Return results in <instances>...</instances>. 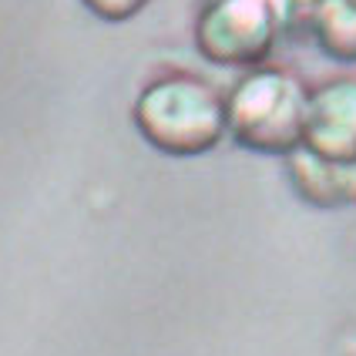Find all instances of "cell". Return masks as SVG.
<instances>
[{
    "label": "cell",
    "mask_w": 356,
    "mask_h": 356,
    "mask_svg": "<svg viewBox=\"0 0 356 356\" xmlns=\"http://www.w3.org/2000/svg\"><path fill=\"white\" fill-rule=\"evenodd\" d=\"M131 121L141 138L168 159H198L229 138L225 95L185 71L148 81L131 104Z\"/></svg>",
    "instance_id": "6da1fadb"
},
{
    "label": "cell",
    "mask_w": 356,
    "mask_h": 356,
    "mask_svg": "<svg viewBox=\"0 0 356 356\" xmlns=\"http://www.w3.org/2000/svg\"><path fill=\"white\" fill-rule=\"evenodd\" d=\"M309 88L286 67H252L225 95L229 138L256 155L286 159L302 145Z\"/></svg>",
    "instance_id": "7a4b0ae2"
},
{
    "label": "cell",
    "mask_w": 356,
    "mask_h": 356,
    "mask_svg": "<svg viewBox=\"0 0 356 356\" xmlns=\"http://www.w3.org/2000/svg\"><path fill=\"white\" fill-rule=\"evenodd\" d=\"M293 0H209L195 17V47L218 67H262Z\"/></svg>",
    "instance_id": "3957f363"
},
{
    "label": "cell",
    "mask_w": 356,
    "mask_h": 356,
    "mask_svg": "<svg viewBox=\"0 0 356 356\" xmlns=\"http://www.w3.org/2000/svg\"><path fill=\"white\" fill-rule=\"evenodd\" d=\"M302 148L330 161L356 165V74H339L309 88Z\"/></svg>",
    "instance_id": "277c9868"
},
{
    "label": "cell",
    "mask_w": 356,
    "mask_h": 356,
    "mask_svg": "<svg viewBox=\"0 0 356 356\" xmlns=\"http://www.w3.org/2000/svg\"><path fill=\"white\" fill-rule=\"evenodd\" d=\"M286 178L306 205L337 212V209H356V165L330 161L302 148L286 155Z\"/></svg>",
    "instance_id": "5b68a950"
},
{
    "label": "cell",
    "mask_w": 356,
    "mask_h": 356,
    "mask_svg": "<svg viewBox=\"0 0 356 356\" xmlns=\"http://www.w3.org/2000/svg\"><path fill=\"white\" fill-rule=\"evenodd\" d=\"M309 27L326 58L356 64V0H316Z\"/></svg>",
    "instance_id": "8992f818"
},
{
    "label": "cell",
    "mask_w": 356,
    "mask_h": 356,
    "mask_svg": "<svg viewBox=\"0 0 356 356\" xmlns=\"http://www.w3.org/2000/svg\"><path fill=\"white\" fill-rule=\"evenodd\" d=\"M81 3L98 20H108V24H124L148 7V0H81Z\"/></svg>",
    "instance_id": "52a82bcc"
}]
</instances>
